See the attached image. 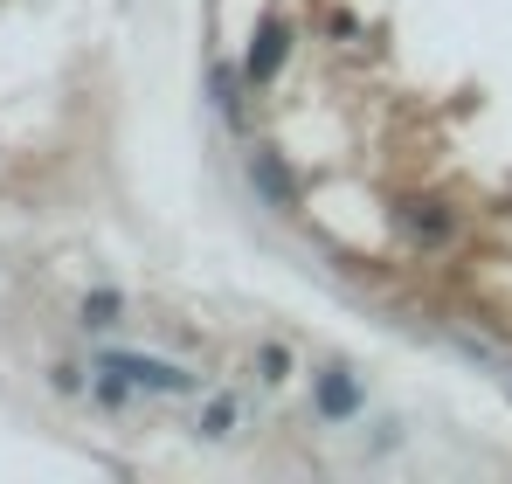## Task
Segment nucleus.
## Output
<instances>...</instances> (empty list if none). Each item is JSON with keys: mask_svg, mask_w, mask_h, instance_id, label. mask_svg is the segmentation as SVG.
I'll use <instances>...</instances> for the list:
<instances>
[{"mask_svg": "<svg viewBox=\"0 0 512 484\" xmlns=\"http://www.w3.org/2000/svg\"><path fill=\"white\" fill-rule=\"evenodd\" d=\"M312 408H319V422L346 429V422L367 408V388H360V374H353V367H340V360H333V367H319V374H312Z\"/></svg>", "mask_w": 512, "mask_h": 484, "instance_id": "f257e3e1", "label": "nucleus"}, {"mask_svg": "<svg viewBox=\"0 0 512 484\" xmlns=\"http://www.w3.org/2000/svg\"><path fill=\"white\" fill-rule=\"evenodd\" d=\"M97 367L125 374V381L146 388V395H194V374H187V367H167V360H153V353H104Z\"/></svg>", "mask_w": 512, "mask_h": 484, "instance_id": "f03ea898", "label": "nucleus"}, {"mask_svg": "<svg viewBox=\"0 0 512 484\" xmlns=\"http://www.w3.org/2000/svg\"><path fill=\"white\" fill-rule=\"evenodd\" d=\"M284 56H291V21H277V14H270V21L256 28L250 63H243V70H250V83H270L277 70H284Z\"/></svg>", "mask_w": 512, "mask_h": 484, "instance_id": "7ed1b4c3", "label": "nucleus"}, {"mask_svg": "<svg viewBox=\"0 0 512 484\" xmlns=\"http://www.w3.org/2000/svg\"><path fill=\"white\" fill-rule=\"evenodd\" d=\"M395 222H402L416 242H443V236H450V208H436V201H402Z\"/></svg>", "mask_w": 512, "mask_h": 484, "instance_id": "20e7f679", "label": "nucleus"}, {"mask_svg": "<svg viewBox=\"0 0 512 484\" xmlns=\"http://www.w3.org/2000/svg\"><path fill=\"white\" fill-rule=\"evenodd\" d=\"M250 173H256V187H263V201H270V208H284V201H291V173L277 166V153H263V146H256Z\"/></svg>", "mask_w": 512, "mask_h": 484, "instance_id": "39448f33", "label": "nucleus"}, {"mask_svg": "<svg viewBox=\"0 0 512 484\" xmlns=\"http://www.w3.org/2000/svg\"><path fill=\"white\" fill-rule=\"evenodd\" d=\"M236 422H243V402H236V395H215L208 415H201V436H208V443H222V436H236Z\"/></svg>", "mask_w": 512, "mask_h": 484, "instance_id": "423d86ee", "label": "nucleus"}, {"mask_svg": "<svg viewBox=\"0 0 512 484\" xmlns=\"http://www.w3.org/2000/svg\"><path fill=\"white\" fill-rule=\"evenodd\" d=\"M118 319H125V298H118V291H90L84 298V325L90 332H111Z\"/></svg>", "mask_w": 512, "mask_h": 484, "instance_id": "0eeeda50", "label": "nucleus"}, {"mask_svg": "<svg viewBox=\"0 0 512 484\" xmlns=\"http://www.w3.org/2000/svg\"><path fill=\"white\" fill-rule=\"evenodd\" d=\"M256 367H263V381L277 388V381L291 374V353H284V346H263V353H256Z\"/></svg>", "mask_w": 512, "mask_h": 484, "instance_id": "6e6552de", "label": "nucleus"}]
</instances>
